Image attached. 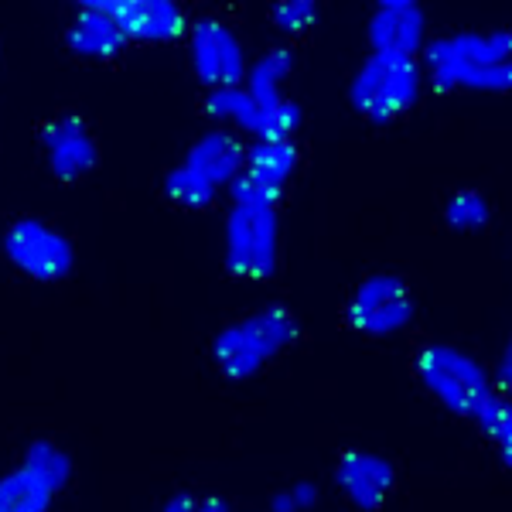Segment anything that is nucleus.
Wrapping results in <instances>:
<instances>
[{
    "mask_svg": "<svg viewBox=\"0 0 512 512\" xmlns=\"http://www.w3.org/2000/svg\"><path fill=\"white\" fill-rule=\"evenodd\" d=\"M424 82L437 93H492L502 96L512 86V38L506 28L451 31L427 38L420 52Z\"/></svg>",
    "mask_w": 512,
    "mask_h": 512,
    "instance_id": "1",
    "label": "nucleus"
},
{
    "mask_svg": "<svg viewBox=\"0 0 512 512\" xmlns=\"http://www.w3.org/2000/svg\"><path fill=\"white\" fill-rule=\"evenodd\" d=\"M280 198L236 178L226 212V270L239 280H270L280 267Z\"/></svg>",
    "mask_w": 512,
    "mask_h": 512,
    "instance_id": "2",
    "label": "nucleus"
},
{
    "mask_svg": "<svg viewBox=\"0 0 512 512\" xmlns=\"http://www.w3.org/2000/svg\"><path fill=\"white\" fill-rule=\"evenodd\" d=\"M246 144L233 130L216 127L181 154V161L164 175V195L185 209H209L219 202L222 192L243 175Z\"/></svg>",
    "mask_w": 512,
    "mask_h": 512,
    "instance_id": "3",
    "label": "nucleus"
},
{
    "mask_svg": "<svg viewBox=\"0 0 512 512\" xmlns=\"http://www.w3.org/2000/svg\"><path fill=\"white\" fill-rule=\"evenodd\" d=\"M297 338V318L280 304L250 311L246 318L233 321L212 342V362L226 379L246 383L256 379L274 359H280Z\"/></svg>",
    "mask_w": 512,
    "mask_h": 512,
    "instance_id": "4",
    "label": "nucleus"
},
{
    "mask_svg": "<svg viewBox=\"0 0 512 512\" xmlns=\"http://www.w3.org/2000/svg\"><path fill=\"white\" fill-rule=\"evenodd\" d=\"M417 376H420V383H424V390L431 393L448 414L465 417V420H475L485 410V403L499 393L489 369H485L475 355L461 352L458 345H448V342H431L420 349Z\"/></svg>",
    "mask_w": 512,
    "mask_h": 512,
    "instance_id": "5",
    "label": "nucleus"
},
{
    "mask_svg": "<svg viewBox=\"0 0 512 512\" xmlns=\"http://www.w3.org/2000/svg\"><path fill=\"white\" fill-rule=\"evenodd\" d=\"M424 93V69L417 59L369 52L349 82V103L369 123H390L410 113Z\"/></svg>",
    "mask_w": 512,
    "mask_h": 512,
    "instance_id": "6",
    "label": "nucleus"
},
{
    "mask_svg": "<svg viewBox=\"0 0 512 512\" xmlns=\"http://www.w3.org/2000/svg\"><path fill=\"white\" fill-rule=\"evenodd\" d=\"M69 482V451L48 437H38L24 448L18 465L0 475V512H48Z\"/></svg>",
    "mask_w": 512,
    "mask_h": 512,
    "instance_id": "7",
    "label": "nucleus"
},
{
    "mask_svg": "<svg viewBox=\"0 0 512 512\" xmlns=\"http://www.w3.org/2000/svg\"><path fill=\"white\" fill-rule=\"evenodd\" d=\"M0 246H4L7 263L28 280H38V284H52V280L69 277L72 267H76L72 239L62 229H55L52 222L35 216L14 219L4 229Z\"/></svg>",
    "mask_w": 512,
    "mask_h": 512,
    "instance_id": "8",
    "label": "nucleus"
},
{
    "mask_svg": "<svg viewBox=\"0 0 512 512\" xmlns=\"http://www.w3.org/2000/svg\"><path fill=\"white\" fill-rule=\"evenodd\" d=\"M414 315H417V304L410 284L396 274H386V270L362 277L355 284V291L349 294V304H345L349 328L369 338H390L396 332H403L414 321Z\"/></svg>",
    "mask_w": 512,
    "mask_h": 512,
    "instance_id": "9",
    "label": "nucleus"
},
{
    "mask_svg": "<svg viewBox=\"0 0 512 512\" xmlns=\"http://www.w3.org/2000/svg\"><path fill=\"white\" fill-rule=\"evenodd\" d=\"M185 35H188V62H192V72L209 93L212 89L243 86L250 62H246V48L233 24L216 18V14H202V18L188 24Z\"/></svg>",
    "mask_w": 512,
    "mask_h": 512,
    "instance_id": "10",
    "label": "nucleus"
},
{
    "mask_svg": "<svg viewBox=\"0 0 512 512\" xmlns=\"http://www.w3.org/2000/svg\"><path fill=\"white\" fill-rule=\"evenodd\" d=\"M369 52L417 59L427 45V11L417 0H383L369 14Z\"/></svg>",
    "mask_w": 512,
    "mask_h": 512,
    "instance_id": "11",
    "label": "nucleus"
},
{
    "mask_svg": "<svg viewBox=\"0 0 512 512\" xmlns=\"http://www.w3.org/2000/svg\"><path fill=\"white\" fill-rule=\"evenodd\" d=\"M41 154H45V168L59 181H79L96 168L99 147L82 117H55L41 127Z\"/></svg>",
    "mask_w": 512,
    "mask_h": 512,
    "instance_id": "12",
    "label": "nucleus"
},
{
    "mask_svg": "<svg viewBox=\"0 0 512 512\" xmlns=\"http://www.w3.org/2000/svg\"><path fill=\"white\" fill-rule=\"evenodd\" d=\"M335 485L362 512H379L396 489V468L376 451H345L335 465Z\"/></svg>",
    "mask_w": 512,
    "mask_h": 512,
    "instance_id": "13",
    "label": "nucleus"
},
{
    "mask_svg": "<svg viewBox=\"0 0 512 512\" xmlns=\"http://www.w3.org/2000/svg\"><path fill=\"white\" fill-rule=\"evenodd\" d=\"M106 4L127 41H144V45H168L185 38L192 24L178 0H106Z\"/></svg>",
    "mask_w": 512,
    "mask_h": 512,
    "instance_id": "14",
    "label": "nucleus"
},
{
    "mask_svg": "<svg viewBox=\"0 0 512 512\" xmlns=\"http://www.w3.org/2000/svg\"><path fill=\"white\" fill-rule=\"evenodd\" d=\"M65 45L79 59L106 62V59H117L130 41L123 35L117 18L110 14L106 0H82V4H76V11H72L69 28H65Z\"/></svg>",
    "mask_w": 512,
    "mask_h": 512,
    "instance_id": "15",
    "label": "nucleus"
},
{
    "mask_svg": "<svg viewBox=\"0 0 512 512\" xmlns=\"http://www.w3.org/2000/svg\"><path fill=\"white\" fill-rule=\"evenodd\" d=\"M297 164H301V151L294 140H253L246 147V164L239 178L260 192L280 198L287 181L294 178Z\"/></svg>",
    "mask_w": 512,
    "mask_h": 512,
    "instance_id": "16",
    "label": "nucleus"
},
{
    "mask_svg": "<svg viewBox=\"0 0 512 512\" xmlns=\"http://www.w3.org/2000/svg\"><path fill=\"white\" fill-rule=\"evenodd\" d=\"M294 72V55L291 48H267L260 59L250 62L243 79V89L253 96V103L263 113H274L287 103L291 96H284V86Z\"/></svg>",
    "mask_w": 512,
    "mask_h": 512,
    "instance_id": "17",
    "label": "nucleus"
},
{
    "mask_svg": "<svg viewBox=\"0 0 512 512\" xmlns=\"http://www.w3.org/2000/svg\"><path fill=\"white\" fill-rule=\"evenodd\" d=\"M472 424L482 431L485 441L492 444V451L499 454L502 465H509L512 458V407H509V393H495L485 410L478 414Z\"/></svg>",
    "mask_w": 512,
    "mask_h": 512,
    "instance_id": "18",
    "label": "nucleus"
},
{
    "mask_svg": "<svg viewBox=\"0 0 512 512\" xmlns=\"http://www.w3.org/2000/svg\"><path fill=\"white\" fill-rule=\"evenodd\" d=\"M489 219H492V205L478 188H461L444 205V222H448L454 233H478V229L489 226Z\"/></svg>",
    "mask_w": 512,
    "mask_h": 512,
    "instance_id": "19",
    "label": "nucleus"
},
{
    "mask_svg": "<svg viewBox=\"0 0 512 512\" xmlns=\"http://www.w3.org/2000/svg\"><path fill=\"white\" fill-rule=\"evenodd\" d=\"M270 21L284 35H301V31H308L318 21V4L315 0H280L270 11Z\"/></svg>",
    "mask_w": 512,
    "mask_h": 512,
    "instance_id": "20",
    "label": "nucleus"
},
{
    "mask_svg": "<svg viewBox=\"0 0 512 512\" xmlns=\"http://www.w3.org/2000/svg\"><path fill=\"white\" fill-rule=\"evenodd\" d=\"M161 512H229V502L222 499H212V495H171L168 502H164Z\"/></svg>",
    "mask_w": 512,
    "mask_h": 512,
    "instance_id": "21",
    "label": "nucleus"
},
{
    "mask_svg": "<svg viewBox=\"0 0 512 512\" xmlns=\"http://www.w3.org/2000/svg\"><path fill=\"white\" fill-rule=\"evenodd\" d=\"M291 502H294V509L297 512H315L318 509V502H321V489L311 478H301V482H294L291 489Z\"/></svg>",
    "mask_w": 512,
    "mask_h": 512,
    "instance_id": "22",
    "label": "nucleus"
},
{
    "mask_svg": "<svg viewBox=\"0 0 512 512\" xmlns=\"http://www.w3.org/2000/svg\"><path fill=\"white\" fill-rule=\"evenodd\" d=\"M492 383L499 393H509V376H512V362H509V349L499 352V362H495V369H489Z\"/></svg>",
    "mask_w": 512,
    "mask_h": 512,
    "instance_id": "23",
    "label": "nucleus"
},
{
    "mask_svg": "<svg viewBox=\"0 0 512 512\" xmlns=\"http://www.w3.org/2000/svg\"><path fill=\"white\" fill-rule=\"evenodd\" d=\"M270 512H297L294 509V502H291V492H277V495H270Z\"/></svg>",
    "mask_w": 512,
    "mask_h": 512,
    "instance_id": "24",
    "label": "nucleus"
}]
</instances>
